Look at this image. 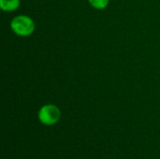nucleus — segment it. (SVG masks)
I'll use <instances>...</instances> for the list:
<instances>
[{"mask_svg": "<svg viewBox=\"0 0 160 159\" xmlns=\"http://www.w3.org/2000/svg\"><path fill=\"white\" fill-rule=\"evenodd\" d=\"M10 27L16 35L27 37L34 32L35 23L30 17L26 15H19L11 21Z\"/></svg>", "mask_w": 160, "mask_h": 159, "instance_id": "f257e3e1", "label": "nucleus"}, {"mask_svg": "<svg viewBox=\"0 0 160 159\" xmlns=\"http://www.w3.org/2000/svg\"><path fill=\"white\" fill-rule=\"evenodd\" d=\"M38 120L45 126H52L58 123L61 118V112L59 108L52 104L42 106L38 113Z\"/></svg>", "mask_w": 160, "mask_h": 159, "instance_id": "f03ea898", "label": "nucleus"}, {"mask_svg": "<svg viewBox=\"0 0 160 159\" xmlns=\"http://www.w3.org/2000/svg\"><path fill=\"white\" fill-rule=\"evenodd\" d=\"M20 6V0H0V7L4 11H13Z\"/></svg>", "mask_w": 160, "mask_h": 159, "instance_id": "7ed1b4c3", "label": "nucleus"}, {"mask_svg": "<svg viewBox=\"0 0 160 159\" xmlns=\"http://www.w3.org/2000/svg\"><path fill=\"white\" fill-rule=\"evenodd\" d=\"M90 5L98 9H103L109 5V0H88Z\"/></svg>", "mask_w": 160, "mask_h": 159, "instance_id": "20e7f679", "label": "nucleus"}]
</instances>
